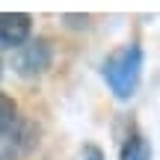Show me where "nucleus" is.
I'll return each mask as SVG.
<instances>
[{"instance_id": "7ed1b4c3", "label": "nucleus", "mask_w": 160, "mask_h": 160, "mask_svg": "<svg viewBox=\"0 0 160 160\" xmlns=\"http://www.w3.org/2000/svg\"><path fill=\"white\" fill-rule=\"evenodd\" d=\"M30 39V15L24 12H0V48H21Z\"/></svg>"}, {"instance_id": "f03ea898", "label": "nucleus", "mask_w": 160, "mask_h": 160, "mask_svg": "<svg viewBox=\"0 0 160 160\" xmlns=\"http://www.w3.org/2000/svg\"><path fill=\"white\" fill-rule=\"evenodd\" d=\"M51 65V45L45 39H36V42H24L15 53V71L24 77H33L42 74V71Z\"/></svg>"}, {"instance_id": "423d86ee", "label": "nucleus", "mask_w": 160, "mask_h": 160, "mask_svg": "<svg viewBox=\"0 0 160 160\" xmlns=\"http://www.w3.org/2000/svg\"><path fill=\"white\" fill-rule=\"evenodd\" d=\"M86 154H89V160H101V154H98L95 148H86Z\"/></svg>"}, {"instance_id": "f257e3e1", "label": "nucleus", "mask_w": 160, "mask_h": 160, "mask_svg": "<svg viewBox=\"0 0 160 160\" xmlns=\"http://www.w3.org/2000/svg\"><path fill=\"white\" fill-rule=\"evenodd\" d=\"M139 74H142V51L137 45H125L119 51H113L104 62V80L113 89V95L122 101H128L137 92Z\"/></svg>"}, {"instance_id": "20e7f679", "label": "nucleus", "mask_w": 160, "mask_h": 160, "mask_svg": "<svg viewBox=\"0 0 160 160\" xmlns=\"http://www.w3.org/2000/svg\"><path fill=\"white\" fill-rule=\"evenodd\" d=\"M122 160H151V145L145 137L133 133L125 145H122Z\"/></svg>"}, {"instance_id": "39448f33", "label": "nucleus", "mask_w": 160, "mask_h": 160, "mask_svg": "<svg viewBox=\"0 0 160 160\" xmlns=\"http://www.w3.org/2000/svg\"><path fill=\"white\" fill-rule=\"evenodd\" d=\"M15 119H18V104L12 101L9 95H0V137H3L6 131H12Z\"/></svg>"}]
</instances>
